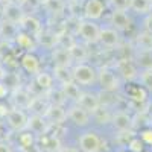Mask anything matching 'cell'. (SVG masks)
Masks as SVG:
<instances>
[{
	"label": "cell",
	"mask_w": 152,
	"mask_h": 152,
	"mask_svg": "<svg viewBox=\"0 0 152 152\" xmlns=\"http://www.w3.org/2000/svg\"><path fill=\"white\" fill-rule=\"evenodd\" d=\"M73 82H76L79 87H90L97 82V69L90 64H76L72 69Z\"/></svg>",
	"instance_id": "cell-1"
},
{
	"label": "cell",
	"mask_w": 152,
	"mask_h": 152,
	"mask_svg": "<svg viewBox=\"0 0 152 152\" xmlns=\"http://www.w3.org/2000/svg\"><path fill=\"white\" fill-rule=\"evenodd\" d=\"M97 84L105 93H116L120 88V78L110 67L97 69Z\"/></svg>",
	"instance_id": "cell-2"
},
{
	"label": "cell",
	"mask_w": 152,
	"mask_h": 152,
	"mask_svg": "<svg viewBox=\"0 0 152 152\" xmlns=\"http://www.w3.org/2000/svg\"><path fill=\"white\" fill-rule=\"evenodd\" d=\"M76 35L87 44H96L99 43V35H100V26L96 21L91 20H82L78 24Z\"/></svg>",
	"instance_id": "cell-3"
},
{
	"label": "cell",
	"mask_w": 152,
	"mask_h": 152,
	"mask_svg": "<svg viewBox=\"0 0 152 152\" xmlns=\"http://www.w3.org/2000/svg\"><path fill=\"white\" fill-rule=\"evenodd\" d=\"M78 146L81 152H99L102 149V140L94 131H85L78 138Z\"/></svg>",
	"instance_id": "cell-4"
},
{
	"label": "cell",
	"mask_w": 152,
	"mask_h": 152,
	"mask_svg": "<svg viewBox=\"0 0 152 152\" xmlns=\"http://www.w3.org/2000/svg\"><path fill=\"white\" fill-rule=\"evenodd\" d=\"M114 72L117 73L119 78L125 79V81H134L138 78V69L135 66V62L132 59H126V58H122L116 62V66H114Z\"/></svg>",
	"instance_id": "cell-5"
},
{
	"label": "cell",
	"mask_w": 152,
	"mask_h": 152,
	"mask_svg": "<svg viewBox=\"0 0 152 152\" xmlns=\"http://www.w3.org/2000/svg\"><path fill=\"white\" fill-rule=\"evenodd\" d=\"M6 123L12 131H17L21 132L24 129H28V119L29 116H26V113L23 110H17V108H12L9 110V113L6 114Z\"/></svg>",
	"instance_id": "cell-6"
},
{
	"label": "cell",
	"mask_w": 152,
	"mask_h": 152,
	"mask_svg": "<svg viewBox=\"0 0 152 152\" xmlns=\"http://www.w3.org/2000/svg\"><path fill=\"white\" fill-rule=\"evenodd\" d=\"M111 125H113V128L116 129L119 134L129 132L131 128H132V117H131V114H128L126 111L117 110V111L113 113Z\"/></svg>",
	"instance_id": "cell-7"
},
{
	"label": "cell",
	"mask_w": 152,
	"mask_h": 152,
	"mask_svg": "<svg viewBox=\"0 0 152 152\" xmlns=\"http://www.w3.org/2000/svg\"><path fill=\"white\" fill-rule=\"evenodd\" d=\"M99 44L105 49H116L120 44V35L119 31H116L113 26L100 28V35H99Z\"/></svg>",
	"instance_id": "cell-8"
},
{
	"label": "cell",
	"mask_w": 152,
	"mask_h": 152,
	"mask_svg": "<svg viewBox=\"0 0 152 152\" xmlns=\"http://www.w3.org/2000/svg\"><path fill=\"white\" fill-rule=\"evenodd\" d=\"M24 17H26V14H24V11H23V6H20L14 2L3 6V21L20 26L24 20Z\"/></svg>",
	"instance_id": "cell-9"
},
{
	"label": "cell",
	"mask_w": 152,
	"mask_h": 152,
	"mask_svg": "<svg viewBox=\"0 0 152 152\" xmlns=\"http://www.w3.org/2000/svg\"><path fill=\"white\" fill-rule=\"evenodd\" d=\"M105 2L104 0H85L84 3V17L87 20L96 21L104 15Z\"/></svg>",
	"instance_id": "cell-10"
},
{
	"label": "cell",
	"mask_w": 152,
	"mask_h": 152,
	"mask_svg": "<svg viewBox=\"0 0 152 152\" xmlns=\"http://www.w3.org/2000/svg\"><path fill=\"white\" fill-rule=\"evenodd\" d=\"M11 100H12V104H14V108H17V110H29V105L32 102V96L26 88L18 87V88H15V90H12Z\"/></svg>",
	"instance_id": "cell-11"
},
{
	"label": "cell",
	"mask_w": 152,
	"mask_h": 152,
	"mask_svg": "<svg viewBox=\"0 0 152 152\" xmlns=\"http://www.w3.org/2000/svg\"><path fill=\"white\" fill-rule=\"evenodd\" d=\"M50 123L47 119L40 114H32L28 119V131H31L34 135H44L49 129Z\"/></svg>",
	"instance_id": "cell-12"
},
{
	"label": "cell",
	"mask_w": 152,
	"mask_h": 152,
	"mask_svg": "<svg viewBox=\"0 0 152 152\" xmlns=\"http://www.w3.org/2000/svg\"><path fill=\"white\" fill-rule=\"evenodd\" d=\"M76 104H78L82 110H85L88 114H91V116L96 113V110H97L100 105H102V102H100V99L97 97V94H94V93H88V91L82 93Z\"/></svg>",
	"instance_id": "cell-13"
},
{
	"label": "cell",
	"mask_w": 152,
	"mask_h": 152,
	"mask_svg": "<svg viewBox=\"0 0 152 152\" xmlns=\"http://www.w3.org/2000/svg\"><path fill=\"white\" fill-rule=\"evenodd\" d=\"M67 116L76 126H87L91 120V114H88L85 110H82L78 104L72 105L67 110Z\"/></svg>",
	"instance_id": "cell-14"
},
{
	"label": "cell",
	"mask_w": 152,
	"mask_h": 152,
	"mask_svg": "<svg viewBox=\"0 0 152 152\" xmlns=\"http://www.w3.org/2000/svg\"><path fill=\"white\" fill-rule=\"evenodd\" d=\"M44 117L47 119V122L50 125H61L69 119L67 110L62 105H52V104H50V107L47 108Z\"/></svg>",
	"instance_id": "cell-15"
},
{
	"label": "cell",
	"mask_w": 152,
	"mask_h": 152,
	"mask_svg": "<svg viewBox=\"0 0 152 152\" xmlns=\"http://www.w3.org/2000/svg\"><path fill=\"white\" fill-rule=\"evenodd\" d=\"M20 66L24 72L32 76L41 72V62L35 53H23L20 58Z\"/></svg>",
	"instance_id": "cell-16"
},
{
	"label": "cell",
	"mask_w": 152,
	"mask_h": 152,
	"mask_svg": "<svg viewBox=\"0 0 152 152\" xmlns=\"http://www.w3.org/2000/svg\"><path fill=\"white\" fill-rule=\"evenodd\" d=\"M14 41L17 43V46L20 49L24 50V53H34L37 50V47H38L35 37H32L31 34L24 32V31H18V34L14 38Z\"/></svg>",
	"instance_id": "cell-17"
},
{
	"label": "cell",
	"mask_w": 152,
	"mask_h": 152,
	"mask_svg": "<svg viewBox=\"0 0 152 152\" xmlns=\"http://www.w3.org/2000/svg\"><path fill=\"white\" fill-rule=\"evenodd\" d=\"M52 61H53L55 67H67V69H70L72 62H73L70 50L62 46H56L52 50Z\"/></svg>",
	"instance_id": "cell-18"
},
{
	"label": "cell",
	"mask_w": 152,
	"mask_h": 152,
	"mask_svg": "<svg viewBox=\"0 0 152 152\" xmlns=\"http://www.w3.org/2000/svg\"><path fill=\"white\" fill-rule=\"evenodd\" d=\"M110 21L116 31H128L131 28V17L128 11H113Z\"/></svg>",
	"instance_id": "cell-19"
},
{
	"label": "cell",
	"mask_w": 152,
	"mask_h": 152,
	"mask_svg": "<svg viewBox=\"0 0 152 152\" xmlns=\"http://www.w3.org/2000/svg\"><path fill=\"white\" fill-rule=\"evenodd\" d=\"M35 40H37L38 46H43L44 49H49V50H53L59 44V37L56 34H53V32L47 31V29H43L35 37Z\"/></svg>",
	"instance_id": "cell-20"
},
{
	"label": "cell",
	"mask_w": 152,
	"mask_h": 152,
	"mask_svg": "<svg viewBox=\"0 0 152 152\" xmlns=\"http://www.w3.org/2000/svg\"><path fill=\"white\" fill-rule=\"evenodd\" d=\"M20 26H21V31L28 32V34H31L32 37H37L38 34H40V32L43 31L41 21L38 20L37 17H34V15H26V17H24V20H23V23L20 24Z\"/></svg>",
	"instance_id": "cell-21"
},
{
	"label": "cell",
	"mask_w": 152,
	"mask_h": 152,
	"mask_svg": "<svg viewBox=\"0 0 152 152\" xmlns=\"http://www.w3.org/2000/svg\"><path fill=\"white\" fill-rule=\"evenodd\" d=\"M35 79V84L38 85V88H40L41 91H50L53 88V75H50L44 70H41L40 73H37L34 76Z\"/></svg>",
	"instance_id": "cell-22"
},
{
	"label": "cell",
	"mask_w": 152,
	"mask_h": 152,
	"mask_svg": "<svg viewBox=\"0 0 152 152\" xmlns=\"http://www.w3.org/2000/svg\"><path fill=\"white\" fill-rule=\"evenodd\" d=\"M132 61L135 62L137 69L152 70V52H140V50H137Z\"/></svg>",
	"instance_id": "cell-23"
},
{
	"label": "cell",
	"mask_w": 152,
	"mask_h": 152,
	"mask_svg": "<svg viewBox=\"0 0 152 152\" xmlns=\"http://www.w3.org/2000/svg\"><path fill=\"white\" fill-rule=\"evenodd\" d=\"M134 44H135V49L140 50V52H152V35L148 34L146 31L140 32L135 37Z\"/></svg>",
	"instance_id": "cell-24"
},
{
	"label": "cell",
	"mask_w": 152,
	"mask_h": 152,
	"mask_svg": "<svg viewBox=\"0 0 152 152\" xmlns=\"http://www.w3.org/2000/svg\"><path fill=\"white\" fill-rule=\"evenodd\" d=\"M69 50L72 55V61L76 64H84V61H87L88 58V50L79 43H75L72 47H69Z\"/></svg>",
	"instance_id": "cell-25"
},
{
	"label": "cell",
	"mask_w": 152,
	"mask_h": 152,
	"mask_svg": "<svg viewBox=\"0 0 152 152\" xmlns=\"http://www.w3.org/2000/svg\"><path fill=\"white\" fill-rule=\"evenodd\" d=\"M61 90H62V93H64L66 99H70V100H73V102H78V99L82 94L79 85L76 84V82H73V81L72 82H67V84H62L61 85Z\"/></svg>",
	"instance_id": "cell-26"
},
{
	"label": "cell",
	"mask_w": 152,
	"mask_h": 152,
	"mask_svg": "<svg viewBox=\"0 0 152 152\" xmlns=\"http://www.w3.org/2000/svg\"><path fill=\"white\" fill-rule=\"evenodd\" d=\"M49 107H50V104L47 102L46 99H43L41 96H37V97H32V102L29 105V110L32 111V114H40V116H44Z\"/></svg>",
	"instance_id": "cell-27"
},
{
	"label": "cell",
	"mask_w": 152,
	"mask_h": 152,
	"mask_svg": "<svg viewBox=\"0 0 152 152\" xmlns=\"http://www.w3.org/2000/svg\"><path fill=\"white\" fill-rule=\"evenodd\" d=\"M91 117H93L97 123H100V125H107V123H111L113 113L110 111V108H108L107 105H100Z\"/></svg>",
	"instance_id": "cell-28"
},
{
	"label": "cell",
	"mask_w": 152,
	"mask_h": 152,
	"mask_svg": "<svg viewBox=\"0 0 152 152\" xmlns=\"http://www.w3.org/2000/svg\"><path fill=\"white\" fill-rule=\"evenodd\" d=\"M135 14L140 15H149L151 14V0H131V6Z\"/></svg>",
	"instance_id": "cell-29"
},
{
	"label": "cell",
	"mask_w": 152,
	"mask_h": 152,
	"mask_svg": "<svg viewBox=\"0 0 152 152\" xmlns=\"http://www.w3.org/2000/svg\"><path fill=\"white\" fill-rule=\"evenodd\" d=\"M53 79H56L61 85L73 81L72 70L67 67H53Z\"/></svg>",
	"instance_id": "cell-30"
},
{
	"label": "cell",
	"mask_w": 152,
	"mask_h": 152,
	"mask_svg": "<svg viewBox=\"0 0 152 152\" xmlns=\"http://www.w3.org/2000/svg\"><path fill=\"white\" fill-rule=\"evenodd\" d=\"M18 26L8 21H2L0 23V37L2 40H9V38H15V35L18 34Z\"/></svg>",
	"instance_id": "cell-31"
},
{
	"label": "cell",
	"mask_w": 152,
	"mask_h": 152,
	"mask_svg": "<svg viewBox=\"0 0 152 152\" xmlns=\"http://www.w3.org/2000/svg\"><path fill=\"white\" fill-rule=\"evenodd\" d=\"M128 96L134 100V102H138V104H143L146 97H148V91L142 85H131L129 90H128Z\"/></svg>",
	"instance_id": "cell-32"
},
{
	"label": "cell",
	"mask_w": 152,
	"mask_h": 152,
	"mask_svg": "<svg viewBox=\"0 0 152 152\" xmlns=\"http://www.w3.org/2000/svg\"><path fill=\"white\" fill-rule=\"evenodd\" d=\"M138 84H140L148 93L152 94V70H142L138 73Z\"/></svg>",
	"instance_id": "cell-33"
},
{
	"label": "cell",
	"mask_w": 152,
	"mask_h": 152,
	"mask_svg": "<svg viewBox=\"0 0 152 152\" xmlns=\"http://www.w3.org/2000/svg\"><path fill=\"white\" fill-rule=\"evenodd\" d=\"M2 82H3L8 88H11V90H15V88L20 87V78H18V75H17V73H12V72H6V73H5Z\"/></svg>",
	"instance_id": "cell-34"
},
{
	"label": "cell",
	"mask_w": 152,
	"mask_h": 152,
	"mask_svg": "<svg viewBox=\"0 0 152 152\" xmlns=\"http://www.w3.org/2000/svg\"><path fill=\"white\" fill-rule=\"evenodd\" d=\"M47 93L52 96V97H49V100H50V104H52V105H62L67 100L66 96H64V93H62V90H61V87L56 88V90H53V88H52V90L47 91Z\"/></svg>",
	"instance_id": "cell-35"
},
{
	"label": "cell",
	"mask_w": 152,
	"mask_h": 152,
	"mask_svg": "<svg viewBox=\"0 0 152 152\" xmlns=\"http://www.w3.org/2000/svg\"><path fill=\"white\" fill-rule=\"evenodd\" d=\"M108 5L113 11H129L131 0H108Z\"/></svg>",
	"instance_id": "cell-36"
},
{
	"label": "cell",
	"mask_w": 152,
	"mask_h": 152,
	"mask_svg": "<svg viewBox=\"0 0 152 152\" xmlns=\"http://www.w3.org/2000/svg\"><path fill=\"white\" fill-rule=\"evenodd\" d=\"M18 143L23 148H31L34 145V134L31 131H21V134L18 135Z\"/></svg>",
	"instance_id": "cell-37"
},
{
	"label": "cell",
	"mask_w": 152,
	"mask_h": 152,
	"mask_svg": "<svg viewBox=\"0 0 152 152\" xmlns=\"http://www.w3.org/2000/svg\"><path fill=\"white\" fill-rule=\"evenodd\" d=\"M143 142H142V138H138V137H132L131 140L128 142V151L129 152H143Z\"/></svg>",
	"instance_id": "cell-38"
},
{
	"label": "cell",
	"mask_w": 152,
	"mask_h": 152,
	"mask_svg": "<svg viewBox=\"0 0 152 152\" xmlns=\"http://www.w3.org/2000/svg\"><path fill=\"white\" fill-rule=\"evenodd\" d=\"M140 138L143 143H148V145H152V128H148V129H143L140 132Z\"/></svg>",
	"instance_id": "cell-39"
},
{
	"label": "cell",
	"mask_w": 152,
	"mask_h": 152,
	"mask_svg": "<svg viewBox=\"0 0 152 152\" xmlns=\"http://www.w3.org/2000/svg\"><path fill=\"white\" fill-rule=\"evenodd\" d=\"M143 28H145V31H146L148 34L152 35V14H149V15L145 17V20H143Z\"/></svg>",
	"instance_id": "cell-40"
},
{
	"label": "cell",
	"mask_w": 152,
	"mask_h": 152,
	"mask_svg": "<svg viewBox=\"0 0 152 152\" xmlns=\"http://www.w3.org/2000/svg\"><path fill=\"white\" fill-rule=\"evenodd\" d=\"M8 93H9V88H8L2 81H0V99H2V97H6Z\"/></svg>",
	"instance_id": "cell-41"
},
{
	"label": "cell",
	"mask_w": 152,
	"mask_h": 152,
	"mask_svg": "<svg viewBox=\"0 0 152 152\" xmlns=\"http://www.w3.org/2000/svg\"><path fill=\"white\" fill-rule=\"evenodd\" d=\"M0 152H12V149L6 142H0Z\"/></svg>",
	"instance_id": "cell-42"
},
{
	"label": "cell",
	"mask_w": 152,
	"mask_h": 152,
	"mask_svg": "<svg viewBox=\"0 0 152 152\" xmlns=\"http://www.w3.org/2000/svg\"><path fill=\"white\" fill-rule=\"evenodd\" d=\"M8 113H9V110H8L3 104H0V117H6Z\"/></svg>",
	"instance_id": "cell-43"
},
{
	"label": "cell",
	"mask_w": 152,
	"mask_h": 152,
	"mask_svg": "<svg viewBox=\"0 0 152 152\" xmlns=\"http://www.w3.org/2000/svg\"><path fill=\"white\" fill-rule=\"evenodd\" d=\"M59 152H81L78 148H62Z\"/></svg>",
	"instance_id": "cell-44"
},
{
	"label": "cell",
	"mask_w": 152,
	"mask_h": 152,
	"mask_svg": "<svg viewBox=\"0 0 152 152\" xmlns=\"http://www.w3.org/2000/svg\"><path fill=\"white\" fill-rule=\"evenodd\" d=\"M12 2H14V3H17V5H20V6H23L24 3L28 2V0H12Z\"/></svg>",
	"instance_id": "cell-45"
},
{
	"label": "cell",
	"mask_w": 152,
	"mask_h": 152,
	"mask_svg": "<svg viewBox=\"0 0 152 152\" xmlns=\"http://www.w3.org/2000/svg\"><path fill=\"white\" fill-rule=\"evenodd\" d=\"M5 73H6V72L3 70V67H2V64H0V81H2V79H3V76H5Z\"/></svg>",
	"instance_id": "cell-46"
},
{
	"label": "cell",
	"mask_w": 152,
	"mask_h": 152,
	"mask_svg": "<svg viewBox=\"0 0 152 152\" xmlns=\"http://www.w3.org/2000/svg\"><path fill=\"white\" fill-rule=\"evenodd\" d=\"M34 2H37L38 5H47L49 0H34Z\"/></svg>",
	"instance_id": "cell-47"
},
{
	"label": "cell",
	"mask_w": 152,
	"mask_h": 152,
	"mask_svg": "<svg viewBox=\"0 0 152 152\" xmlns=\"http://www.w3.org/2000/svg\"><path fill=\"white\" fill-rule=\"evenodd\" d=\"M8 3H12V0H0V5H2V6H5Z\"/></svg>",
	"instance_id": "cell-48"
},
{
	"label": "cell",
	"mask_w": 152,
	"mask_h": 152,
	"mask_svg": "<svg viewBox=\"0 0 152 152\" xmlns=\"http://www.w3.org/2000/svg\"><path fill=\"white\" fill-rule=\"evenodd\" d=\"M3 21V6L0 5V23Z\"/></svg>",
	"instance_id": "cell-49"
},
{
	"label": "cell",
	"mask_w": 152,
	"mask_h": 152,
	"mask_svg": "<svg viewBox=\"0 0 152 152\" xmlns=\"http://www.w3.org/2000/svg\"><path fill=\"white\" fill-rule=\"evenodd\" d=\"M151 14H152V3H151Z\"/></svg>",
	"instance_id": "cell-50"
},
{
	"label": "cell",
	"mask_w": 152,
	"mask_h": 152,
	"mask_svg": "<svg viewBox=\"0 0 152 152\" xmlns=\"http://www.w3.org/2000/svg\"><path fill=\"white\" fill-rule=\"evenodd\" d=\"M119 152H128V151H119Z\"/></svg>",
	"instance_id": "cell-51"
},
{
	"label": "cell",
	"mask_w": 152,
	"mask_h": 152,
	"mask_svg": "<svg viewBox=\"0 0 152 152\" xmlns=\"http://www.w3.org/2000/svg\"><path fill=\"white\" fill-rule=\"evenodd\" d=\"M0 40H2V37H0Z\"/></svg>",
	"instance_id": "cell-52"
},
{
	"label": "cell",
	"mask_w": 152,
	"mask_h": 152,
	"mask_svg": "<svg viewBox=\"0 0 152 152\" xmlns=\"http://www.w3.org/2000/svg\"><path fill=\"white\" fill-rule=\"evenodd\" d=\"M151 3H152V0H151Z\"/></svg>",
	"instance_id": "cell-53"
}]
</instances>
